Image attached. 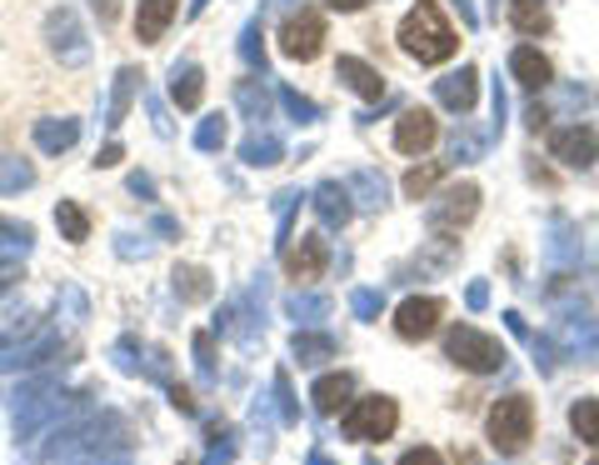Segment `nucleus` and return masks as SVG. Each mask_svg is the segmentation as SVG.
Returning a JSON list of instances; mask_svg holds the SVG:
<instances>
[{"mask_svg": "<svg viewBox=\"0 0 599 465\" xmlns=\"http://www.w3.org/2000/svg\"><path fill=\"white\" fill-rule=\"evenodd\" d=\"M509 71H515V81H519V85H529V91H545V85L555 81L549 61L535 51V46H519V51L509 55Z\"/></svg>", "mask_w": 599, "mask_h": 465, "instance_id": "f8f14e48", "label": "nucleus"}, {"mask_svg": "<svg viewBox=\"0 0 599 465\" xmlns=\"http://www.w3.org/2000/svg\"><path fill=\"white\" fill-rule=\"evenodd\" d=\"M280 51H285L290 61H315V55L325 51V21H319V11L290 16V21L280 26Z\"/></svg>", "mask_w": 599, "mask_h": 465, "instance_id": "39448f33", "label": "nucleus"}, {"mask_svg": "<svg viewBox=\"0 0 599 465\" xmlns=\"http://www.w3.org/2000/svg\"><path fill=\"white\" fill-rule=\"evenodd\" d=\"M589 465H599V461H589Z\"/></svg>", "mask_w": 599, "mask_h": 465, "instance_id": "cd10ccee", "label": "nucleus"}, {"mask_svg": "<svg viewBox=\"0 0 599 465\" xmlns=\"http://www.w3.org/2000/svg\"><path fill=\"white\" fill-rule=\"evenodd\" d=\"M285 271L295 275V281H315V275L325 271V241H319V235H300V245L285 251Z\"/></svg>", "mask_w": 599, "mask_h": 465, "instance_id": "9d476101", "label": "nucleus"}, {"mask_svg": "<svg viewBox=\"0 0 599 465\" xmlns=\"http://www.w3.org/2000/svg\"><path fill=\"white\" fill-rule=\"evenodd\" d=\"M170 95L180 101V111H195L200 95H205V85H200V71H195V65H175V81H170Z\"/></svg>", "mask_w": 599, "mask_h": 465, "instance_id": "f3484780", "label": "nucleus"}, {"mask_svg": "<svg viewBox=\"0 0 599 465\" xmlns=\"http://www.w3.org/2000/svg\"><path fill=\"white\" fill-rule=\"evenodd\" d=\"M395 425H399V405L389 401V395H365L359 405L345 411V431L355 435V441H389Z\"/></svg>", "mask_w": 599, "mask_h": 465, "instance_id": "7ed1b4c3", "label": "nucleus"}, {"mask_svg": "<svg viewBox=\"0 0 599 465\" xmlns=\"http://www.w3.org/2000/svg\"><path fill=\"white\" fill-rule=\"evenodd\" d=\"M399 51L415 55L419 65H445L459 51L455 26L445 21V11H439L435 0H419L415 11H405V21H399Z\"/></svg>", "mask_w": 599, "mask_h": 465, "instance_id": "f257e3e1", "label": "nucleus"}, {"mask_svg": "<svg viewBox=\"0 0 599 465\" xmlns=\"http://www.w3.org/2000/svg\"><path fill=\"white\" fill-rule=\"evenodd\" d=\"M439 175H445V165H439V161L415 165V171L405 175V195H409V201H425V195L435 191V181H439Z\"/></svg>", "mask_w": 599, "mask_h": 465, "instance_id": "412c9836", "label": "nucleus"}, {"mask_svg": "<svg viewBox=\"0 0 599 465\" xmlns=\"http://www.w3.org/2000/svg\"><path fill=\"white\" fill-rule=\"evenodd\" d=\"M549 151H555V161H565V165H575V171H585V165L595 161V151H599V135L589 131V125H565V131L549 135Z\"/></svg>", "mask_w": 599, "mask_h": 465, "instance_id": "0eeeda50", "label": "nucleus"}, {"mask_svg": "<svg viewBox=\"0 0 599 465\" xmlns=\"http://www.w3.org/2000/svg\"><path fill=\"white\" fill-rule=\"evenodd\" d=\"M475 211H479V185H455V191H445L435 201V211H429V221L439 225V231H455V225H465V221H475Z\"/></svg>", "mask_w": 599, "mask_h": 465, "instance_id": "6e6552de", "label": "nucleus"}, {"mask_svg": "<svg viewBox=\"0 0 599 465\" xmlns=\"http://www.w3.org/2000/svg\"><path fill=\"white\" fill-rule=\"evenodd\" d=\"M55 221H60V231H65V241H90V215L85 211H80V205L75 201H60L55 205Z\"/></svg>", "mask_w": 599, "mask_h": 465, "instance_id": "a211bd4d", "label": "nucleus"}, {"mask_svg": "<svg viewBox=\"0 0 599 465\" xmlns=\"http://www.w3.org/2000/svg\"><path fill=\"white\" fill-rule=\"evenodd\" d=\"M439 321H445V301H435V295H415V301H405L395 311V331L405 335V341H425V335H435Z\"/></svg>", "mask_w": 599, "mask_h": 465, "instance_id": "423d86ee", "label": "nucleus"}, {"mask_svg": "<svg viewBox=\"0 0 599 465\" xmlns=\"http://www.w3.org/2000/svg\"><path fill=\"white\" fill-rule=\"evenodd\" d=\"M439 101L449 105V111H469L475 105V71H459V75H449V81H439Z\"/></svg>", "mask_w": 599, "mask_h": 465, "instance_id": "dca6fc26", "label": "nucleus"}, {"mask_svg": "<svg viewBox=\"0 0 599 465\" xmlns=\"http://www.w3.org/2000/svg\"><path fill=\"white\" fill-rule=\"evenodd\" d=\"M569 425H575V435L585 445H599V401H579L569 411Z\"/></svg>", "mask_w": 599, "mask_h": 465, "instance_id": "aec40b11", "label": "nucleus"}, {"mask_svg": "<svg viewBox=\"0 0 599 465\" xmlns=\"http://www.w3.org/2000/svg\"><path fill=\"white\" fill-rule=\"evenodd\" d=\"M10 185H30V171L20 161H0V191H10Z\"/></svg>", "mask_w": 599, "mask_h": 465, "instance_id": "5701e85b", "label": "nucleus"}, {"mask_svg": "<svg viewBox=\"0 0 599 465\" xmlns=\"http://www.w3.org/2000/svg\"><path fill=\"white\" fill-rule=\"evenodd\" d=\"M50 36H55V51H60V61H70V65H80V61H85V36L75 31V16H70V11L50 16Z\"/></svg>", "mask_w": 599, "mask_h": 465, "instance_id": "4468645a", "label": "nucleus"}, {"mask_svg": "<svg viewBox=\"0 0 599 465\" xmlns=\"http://www.w3.org/2000/svg\"><path fill=\"white\" fill-rule=\"evenodd\" d=\"M449 361L465 365V371H495L499 361H505V351H499V341H489L485 331H475V325H455L445 341Z\"/></svg>", "mask_w": 599, "mask_h": 465, "instance_id": "20e7f679", "label": "nucleus"}, {"mask_svg": "<svg viewBox=\"0 0 599 465\" xmlns=\"http://www.w3.org/2000/svg\"><path fill=\"white\" fill-rule=\"evenodd\" d=\"M509 26H515L519 36H545L549 31V16L539 0H509Z\"/></svg>", "mask_w": 599, "mask_h": 465, "instance_id": "2eb2a0df", "label": "nucleus"}, {"mask_svg": "<svg viewBox=\"0 0 599 465\" xmlns=\"http://www.w3.org/2000/svg\"><path fill=\"white\" fill-rule=\"evenodd\" d=\"M220 141H225V121H205V125H200V145H205V151H215Z\"/></svg>", "mask_w": 599, "mask_h": 465, "instance_id": "393cba45", "label": "nucleus"}, {"mask_svg": "<svg viewBox=\"0 0 599 465\" xmlns=\"http://www.w3.org/2000/svg\"><path fill=\"white\" fill-rule=\"evenodd\" d=\"M435 141H439V125H435V115H429V111H405V115H399V125H395V151L419 155V151H429Z\"/></svg>", "mask_w": 599, "mask_h": 465, "instance_id": "1a4fd4ad", "label": "nucleus"}, {"mask_svg": "<svg viewBox=\"0 0 599 465\" xmlns=\"http://www.w3.org/2000/svg\"><path fill=\"white\" fill-rule=\"evenodd\" d=\"M345 401H349V375H325V381L315 385L319 411H345Z\"/></svg>", "mask_w": 599, "mask_h": 465, "instance_id": "6ab92c4d", "label": "nucleus"}, {"mask_svg": "<svg viewBox=\"0 0 599 465\" xmlns=\"http://www.w3.org/2000/svg\"><path fill=\"white\" fill-rule=\"evenodd\" d=\"M399 465H445V461H439V451L419 445V451H405V455H399Z\"/></svg>", "mask_w": 599, "mask_h": 465, "instance_id": "b1692460", "label": "nucleus"}, {"mask_svg": "<svg viewBox=\"0 0 599 465\" xmlns=\"http://www.w3.org/2000/svg\"><path fill=\"white\" fill-rule=\"evenodd\" d=\"M329 6H335V11H365L369 0H329Z\"/></svg>", "mask_w": 599, "mask_h": 465, "instance_id": "a878e982", "label": "nucleus"}, {"mask_svg": "<svg viewBox=\"0 0 599 465\" xmlns=\"http://www.w3.org/2000/svg\"><path fill=\"white\" fill-rule=\"evenodd\" d=\"M95 11H100V21H110L115 16V0H95Z\"/></svg>", "mask_w": 599, "mask_h": 465, "instance_id": "bb28decb", "label": "nucleus"}, {"mask_svg": "<svg viewBox=\"0 0 599 465\" xmlns=\"http://www.w3.org/2000/svg\"><path fill=\"white\" fill-rule=\"evenodd\" d=\"M180 11V0H140V11H135V36L145 46H155L160 36H165V26L175 21Z\"/></svg>", "mask_w": 599, "mask_h": 465, "instance_id": "9b49d317", "label": "nucleus"}, {"mask_svg": "<svg viewBox=\"0 0 599 465\" xmlns=\"http://www.w3.org/2000/svg\"><path fill=\"white\" fill-rule=\"evenodd\" d=\"M339 81H345L355 95H365V101H379V95H385V81H379V71H369V65L355 61V55H339Z\"/></svg>", "mask_w": 599, "mask_h": 465, "instance_id": "ddd939ff", "label": "nucleus"}, {"mask_svg": "<svg viewBox=\"0 0 599 465\" xmlns=\"http://www.w3.org/2000/svg\"><path fill=\"white\" fill-rule=\"evenodd\" d=\"M529 435H535V405H529L525 395H505V401L489 411V441H495V451L519 455L529 445Z\"/></svg>", "mask_w": 599, "mask_h": 465, "instance_id": "f03ea898", "label": "nucleus"}, {"mask_svg": "<svg viewBox=\"0 0 599 465\" xmlns=\"http://www.w3.org/2000/svg\"><path fill=\"white\" fill-rule=\"evenodd\" d=\"M40 145H45V151H65L70 141H75V121H40Z\"/></svg>", "mask_w": 599, "mask_h": 465, "instance_id": "4be33fe9", "label": "nucleus"}]
</instances>
